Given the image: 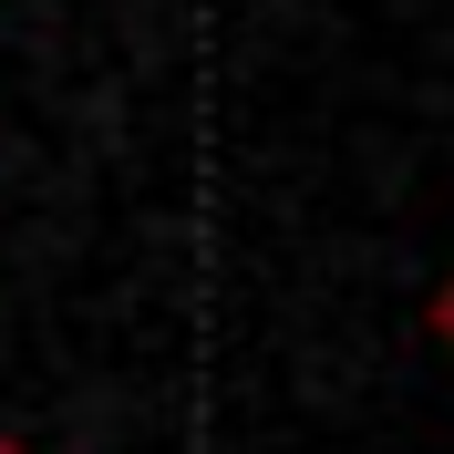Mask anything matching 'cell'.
<instances>
[{
  "mask_svg": "<svg viewBox=\"0 0 454 454\" xmlns=\"http://www.w3.org/2000/svg\"><path fill=\"white\" fill-rule=\"evenodd\" d=\"M0 454H31V444H21V434H0Z\"/></svg>",
  "mask_w": 454,
  "mask_h": 454,
  "instance_id": "cell-2",
  "label": "cell"
},
{
  "mask_svg": "<svg viewBox=\"0 0 454 454\" xmlns=\"http://www.w3.org/2000/svg\"><path fill=\"white\" fill-rule=\"evenodd\" d=\"M424 331H434V340H444V351H454V269H444V279H434V300H424Z\"/></svg>",
  "mask_w": 454,
  "mask_h": 454,
  "instance_id": "cell-1",
  "label": "cell"
}]
</instances>
